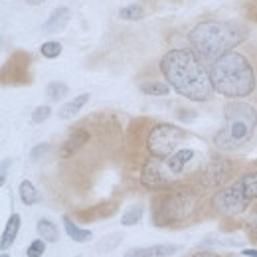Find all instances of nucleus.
<instances>
[{
    "label": "nucleus",
    "instance_id": "nucleus-14",
    "mask_svg": "<svg viewBox=\"0 0 257 257\" xmlns=\"http://www.w3.org/2000/svg\"><path fill=\"white\" fill-rule=\"evenodd\" d=\"M87 101H89V93H81V95L73 97L71 101H67V103H64V105L60 107L58 117H60V119H71V117H75Z\"/></svg>",
    "mask_w": 257,
    "mask_h": 257
},
{
    "label": "nucleus",
    "instance_id": "nucleus-26",
    "mask_svg": "<svg viewBox=\"0 0 257 257\" xmlns=\"http://www.w3.org/2000/svg\"><path fill=\"white\" fill-rule=\"evenodd\" d=\"M46 253V241L40 237V239H34L32 243L28 245L26 249V257H42Z\"/></svg>",
    "mask_w": 257,
    "mask_h": 257
},
{
    "label": "nucleus",
    "instance_id": "nucleus-32",
    "mask_svg": "<svg viewBox=\"0 0 257 257\" xmlns=\"http://www.w3.org/2000/svg\"><path fill=\"white\" fill-rule=\"evenodd\" d=\"M243 257H257V249H241Z\"/></svg>",
    "mask_w": 257,
    "mask_h": 257
},
{
    "label": "nucleus",
    "instance_id": "nucleus-34",
    "mask_svg": "<svg viewBox=\"0 0 257 257\" xmlns=\"http://www.w3.org/2000/svg\"><path fill=\"white\" fill-rule=\"evenodd\" d=\"M2 257H10V255H8V253H2Z\"/></svg>",
    "mask_w": 257,
    "mask_h": 257
},
{
    "label": "nucleus",
    "instance_id": "nucleus-7",
    "mask_svg": "<svg viewBox=\"0 0 257 257\" xmlns=\"http://www.w3.org/2000/svg\"><path fill=\"white\" fill-rule=\"evenodd\" d=\"M249 202L251 200L243 194L239 182H235L231 186H225L214 196V208L222 216H239V214H243L247 210Z\"/></svg>",
    "mask_w": 257,
    "mask_h": 257
},
{
    "label": "nucleus",
    "instance_id": "nucleus-4",
    "mask_svg": "<svg viewBox=\"0 0 257 257\" xmlns=\"http://www.w3.org/2000/svg\"><path fill=\"white\" fill-rule=\"evenodd\" d=\"M257 111L245 101H229L224 107V127L214 137V145L220 151L241 149L255 133Z\"/></svg>",
    "mask_w": 257,
    "mask_h": 257
},
{
    "label": "nucleus",
    "instance_id": "nucleus-2",
    "mask_svg": "<svg viewBox=\"0 0 257 257\" xmlns=\"http://www.w3.org/2000/svg\"><path fill=\"white\" fill-rule=\"evenodd\" d=\"M247 36V30L241 24L227 20H206L194 26L188 40L192 50L206 62H218L229 54L235 46H239Z\"/></svg>",
    "mask_w": 257,
    "mask_h": 257
},
{
    "label": "nucleus",
    "instance_id": "nucleus-33",
    "mask_svg": "<svg viewBox=\"0 0 257 257\" xmlns=\"http://www.w3.org/2000/svg\"><path fill=\"white\" fill-rule=\"evenodd\" d=\"M28 4H32V6H36V4H42V2H46V0H26Z\"/></svg>",
    "mask_w": 257,
    "mask_h": 257
},
{
    "label": "nucleus",
    "instance_id": "nucleus-29",
    "mask_svg": "<svg viewBox=\"0 0 257 257\" xmlns=\"http://www.w3.org/2000/svg\"><path fill=\"white\" fill-rule=\"evenodd\" d=\"M48 151V143H42V145H38V147H34V151H32V159L34 161H38L44 153Z\"/></svg>",
    "mask_w": 257,
    "mask_h": 257
},
{
    "label": "nucleus",
    "instance_id": "nucleus-15",
    "mask_svg": "<svg viewBox=\"0 0 257 257\" xmlns=\"http://www.w3.org/2000/svg\"><path fill=\"white\" fill-rule=\"evenodd\" d=\"M18 231H20V216L18 214H12L10 220L6 222V227H4V233H2V239H0V249L6 251L14 243Z\"/></svg>",
    "mask_w": 257,
    "mask_h": 257
},
{
    "label": "nucleus",
    "instance_id": "nucleus-11",
    "mask_svg": "<svg viewBox=\"0 0 257 257\" xmlns=\"http://www.w3.org/2000/svg\"><path fill=\"white\" fill-rule=\"evenodd\" d=\"M69 18H71V10H69L67 6H58V8L50 14V18L44 22L42 30H44V32H48V34L62 32L65 26H67Z\"/></svg>",
    "mask_w": 257,
    "mask_h": 257
},
{
    "label": "nucleus",
    "instance_id": "nucleus-5",
    "mask_svg": "<svg viewBox=\"0 0 257 257\" xmlns=\"http://www.w3.org/2000/svg\"><path fill=\"white\" fill-rule=\"evenodd\" d=\"M198 196L190 190H172L153 202V222L157 225H174L192 216Z\"/></svg>",
    "mask_w": 257,
    "mask_h": 257
},
{
    "label": "nucleus",
    "instance_id": "nucleus-3",
    "mask_svg": "<svg viewBox=\"0 0 257 257\" xmlns=\"http://www.w3.org/2000/svg\"><path fill=\"white\" fill-rule=\"evenodd\" d=\"M214 91L229 99H241L253 93L255 89V73L245 56L237 52H229L224 58L212 64L210 69Z\"/></svg>",
    "mask_w": 257,
    "mask_h": 257
},
{
    "label": "nucleus",
    "instance_id": "nucleus-13",
    "mask_svg": "<svg viewBox=\"0 0 257 257\" xmlns=\"http://www.w3.org/2000/svg\"><path fill=\"white\" fill-rule=\"evenodd\" d=\"M194 159V151L192 149H180V151H176L172 157H168L164 164H166V168L170 170V174L172 176H180L182 172H184V168H186V164Z\"/></svg>",
    "mask_w": 257,
    "mask_h": 257
},
{
    "label": "nucleus",
    "instance_id": "nucleus-1",
    "mask_svg": "<svg viewBox=\"0 0 257 257\" xmlns=\"http://www.w3.org/2000/svg\"><path fill=\"white\" fill-rule=\"evenodd\" d=\"M161 71L166 83L190 101H208L214 93L210 71L194 50L178 48L166 52L161 60Z\"/></svg>",
    "mask_w": 257,
    "mask_h": 257
},
{
    "label": "nucleus",
    "instance_id": "nucleus-8",
    "mask_svg": "<svg viewBox=\"0 0 257 257\" xmlns=\"http://www.w3.org/2000/svg\"><path fill=\"white\" fill-rule=\"evenodd\" d=\"M170 170L166 168L164 161L159 159H153L143 166V172H141V182L143 186L151 188V190H162V188H168L170 186Z\"/></svg>",
    "mask_w": 257,
    "mask_h": 257
},
{
    "label": "nucleus",
    "instance_id": "nucleus-23",
    "mask_svg": "<svg viewBox=\"0 0 257 257\" xmlns=\"http://www.w3.org/2000/svg\"><path fill=\"white\" fill-rule=\"evenodd\" d=\"M141 218H143V206L141 204H135V206H131V208L125 210V214L121 216V224L135 225L141 222Z\"/></svg>",
    "mask_w": 257,
    "mask_h": 257
},
{
    "label": "nucleus",
    "instance_id": "nucleus-25",
    "mask_svg": "<svg viewBox=\"0 0 257 257\" xmlns=\"http://www.w3.org/2000/svg\"><path fill=\"white\" fill-rule=\"evenodd\" d=\"M40 52H42V56H44V58L54 60V58H58V56L62 54V44H60V42H56V40L44 42V44H42V48H40Z\"/></svg>",
    "mask_w": 257,
    "mask_h": 257
},
{
    "label": "nucleus",
    "instance_id": "nucleus-24",
    "mask_svg": "<svg viewBox=\"0 0 257 257\" xmlns=\"http://www.w3.org/2000/svg\"><path fill=\"white\" fill-rule=\"evenodd\" d=\"M123 241V235L121 233H111L107 237H103L99 243H97V251L99 253H105V251H113L117 249V245Z\"/></svg>",
    "mask_w": 257,
    "mask_h": 257
},
{
    "label": "nucleus",
    "instance_id": "nucleus-16",
    "mask_svg": "<svg viewBox=\"0 0 257 257\" xmlns=\"http://www.w3.org/2000/svg\"><path fill=\"white\" fill-rule=\"evenodd\" d=\"M64 227H65V233L73 241H77V243H87L93 237V233L89 229H83V227H79L77 224H73L71 218H67V216H64Z\"/></svg>",
    "mask_w": 257,
    "mask_h": 257
},
{
    "label": "nucleus",
    "instance_id": "nucleus-6",
    "mask_svg": "<svg viewBox=\"0 0 257 257\" xmlns=\"http://www.w3.org/2000/svg\"><path fill=\"white\" fill-rule=\"evenodd\" d=\"M182 139H184V131L180 127L170 125V123H161V125L153 127V131L149 133L147 147H149V153L153 155V159L166 161L168 157H172L176 153Z\"/></svg>",
    "mask_w": 257,
    "mask_h": 257
},
{
    "label": "nucleus",
    "instance_id": "nucleus-19",
    "mask_svg": "<svg viewBox=\"0 0 257 257\" xmlns=\"http://www.w3.org/2000/svg\"><path fill=\"white\" fill-rule=\"evenodd\" d=\"M239 186H241L243 194H245L249 200H255L257 198V170L255 172L245 174V176H241V178H239Z\"/></svg>",
    "mask_w": 257,
    "mask_h": 257
},
{
    "label": "nucleus",
    "instance_id": "nucleus-28",
    "mask_svg": "<svg viewBox=\"0 0 257 257\" xmlns=\"http://www.w3.org/2000/svg\"><path fill=\"white\" fill-rule=\"evenodd\" d=\"M247 233H249L251 241L257 243V216H253V218L249 220V224H247Z\"/></svg>",
    "mask_w": 257,
    "mask_h": 257
},
{
    "label": "nucleus",
    "instance_id": "nucleus-21",
    "mask_svg": "<svg viewBox=\"0 0 257 257\" xmlns=\"http://www.w3.org/2000/svg\"><path fill=\"white\" fill-rule=\"evenodd\" d=\"M119 16L123 20H128V22H137V20H143L145 18V10L139 4H128V6H123L119 10Z\"/></svg>",
    "mask_w": 257,
    "mask_h": 257
},
{
    "label": "nucleus",
    "instance_id": "nucleus-31",
    "mask_svg": "<svg viewBox=\"0 0 257 257\" xmlns=\"http://www.w3.org/2000/svg\"><path fill=\"white\" fill-rule=\"evenodd\" d=\"M192 257H220V255L214 253V251H198V253H194Z\"/></svg>",
    "mask_w": 257,
    "mask_h": 257
},
{
    "label": "nucleus",
    "instance_id": "nucleus-30",
    "mask_svg": "<svg viewBox=\"0 0 257 257\" xmlns=\"http://www.w3.org/2000/svg\"><path fill=\"white\" fill-rule=\"evenodd\" d=\"M8 166H10V161H2V170H0V184H2V186L6 184V172H8Z\"/></svg>",
    "mask_w": 257,
    "mask_h": 257
},
{
    "label": "nucleus",
    "instance_id": "nucleus-10",
    "mask_svg": "<svg viewBox=\"0 0 257 257\" xmlns=\"http://www.w3.org/2000/svg\"><path fill=\"white\" fill-rule=\"evenodd\" d=\"M180 247L174 243H159V245H149V247H131L125 257H166L174 255Z\"/></svg>",
    "mask_w": 257,
    "mask_h": 257
},
{
    "label": "nucleus",
    "instance_id": "nucleus-12",
    "mask_svg": "<svg viewBox=\"0 0 257 257\" xmlns=\"http://www.w3.org/2000/svg\"><path fill=\"white\" fill-rule=\"evenodd\" d=\"M87 141H89V133H87L85 128H77V131H73V133L67 137V141L62 145V149H60V157H62V159H67V157L75 155Z\"/></svg>",
    "mask_w": 257,
    "mask_h": 257
},
{
    "label": "nucleus",
    "instance_id": "nucleus-18",
    "mask_svg": "<svg viewBox=\"0 0 257 257\" xmlns=\"http://www.w3.org/2000/svg\"><path fill=\"white\" fill-rule=\"evenodd\" d=\"M18 196H20V200H22L24 206H34V204H38L40 198H42L30 180H22V182H20V186H18Z\"/></svg>",
    "mask_w": 257,
    "mask_h": 257
},
{
    "label": "nucleus",
    "instance_id": "nucleus-9",
    "mask_svg": "<svg viewBox=\"0 0 257 257\" xmlns=\"http://www.w3.org/2000/svg\"><path fill=\"white\" fill-rule=\"evenodd\" d=\"M229 172H231L229 170V162L220 159V157H216V159H212V161L208 162L202 180H204L206 186H220V184H224L225 180H227Z\"/></svg>",
    "mask_w": 257,
    "mask_h": 257
},
{
    "label": "nucleus",
    "instance_id": "nucleus-20",
    "mask_svg": "<svg viewBox=\"0 0 257 257\" xmlns=\"http://www.w3.org/2000/svg\"><path fill=\"white\" fill-rule=\"evenodd\" d=\"M141 91L145 95H151V97H164L170 93V85L168 83H161V81H149V83H143L141 85Z\"/></svg>",
    "mask_w": 257,
    "mask_h": 257
},
{
    "label": "nucleus",
    "instance_id": "nucleus-17",
    "mask_svg": "<svg viewBox=\"0 0 257 257\" xmlns=\"http://www.w3.org/2000/svg\"><path fill=\"white\" fill-rule=\"evenodd\" d=\"M36 229H38L40 237H42L46 243H56V241L60 239V233H58V225L54 224V222H50V220H46V218L38 220V224H36Z\"/></svg>",
    "mask_w": 257,
    "mask_h": 257
},
{
    "label": "nucleus",
    "instance_id": "nucleus-22",
    "mask_svg": "<svg viewBox=\"0 0 257 257\" xmlns=\"http://www.w3.org/2000/svg\"><path fill=\"white\" fill-rule=\"evenodd\" d=\"M67 93H69V87L65 83H62V81H52L46 87V95H48L50 101H62Z\"/></svg>",
    "mask_w": 257,
    "mask_h": 257
},
{
    "label": "nucleus",
    "instance_id": "nucleus-27",
    "mask_svg": "<svg viewBox=\"0 0 257 257\" xmlns=\"http://www.w3.org/2000/svg\"><path fill=\"white\" fill-rule=\"evenodd\" d=\"M50 115H52L50 105H38V107L34 109V113H32V123L40 125V123H44V121H46Z\"/></svg>",
    "mask_w": 257,
    "mask_h": 257
}]
</instances>
